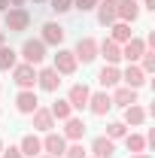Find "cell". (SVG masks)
<instances>
[{
    "mask_svg": "<svg viewBox=\"0 0 155 158\" xmlns=\"http://www.w3.org/2000/svg\"><path fill=\"white\" fill-rule=\"evenodd\" d=\"M131 158H152L149 152H137V155H131Z\"/></svg>",
    "mask_w": 155,
    "mask_h": 158,
    "instance_id": "36",
    "label": "cell"
},
{
    "mask_svg": "<svg viewBox=\"0 0 155 158\" xmlns=\"http://www.w3.org/2000/svg\"><path fill=\"white\" fill-rule=\"evenodd\" d=\"M97 24H103V27H110L116 19V0H97Z\"/></svg>",
    "mask_w": 155,
    "mask_h": 158,
    "instance_id": "21",
    "label": "cell"
},
{
    "mask_svg": "<svg viewBox=\"0 0 155 158\" xmlns=\"http://www.w3.org/2000/svg\"><path fill=\"white\" fill-rule=\"evenodd\" d=\"M61 158H88V155H85L82 143H67V149H64V155H61Z\"/></svg>",
    "mask_w": 155,
    "mask_h": 158,
    "instance_id": "31",
    "label": "cell"
},
{
    "mask_svg": "<svg viewBox=\"0 0 155 158\" xmlns=\"http://www.w3.org/2000/svg\"><path fill=\"white\" fill-rule=\"evenodd\" d=\"M116 19L134 24V21L140 19V3H137V0H116Z\"/></svg>",
    "mask_w": 155,
    "mask_h": 158,
    "instance_id": "11",
    "label": "cell"
},
{
    "mask_svg": "<svg viewBox=\"0 0 155 158\" xmlns=\"http://www.w3.org/2000/svg\"><path fill=\"white\" fill-rule=\"evenodd\" d=\"M15 64H19V52H15L12 46H3V49H0V73L12 70Z\"/></svg>",
    "mask_w": 155,
    "mask_h": 158,
    "instance_id": "25",
    "label": "cell"
},
{
    "mask_svg": "<svg viewBox=\"0 0 155 158\" xmlns=\"http://www.w3.org/2000/svg\"><path fill=\"white\" fill-rule=\"evenodd\" d=\"M34 3H46V0H34Z\"/></svg>",
    "mask_w": 155,
    "mask_h": 158,
    "instance_id": "41",
    "label": "cell"
},
{
    "mask_svg": "<svg viewBox=\"0 0 155 158\" xmlns=\"http://www.w3.org/2000/svg\"><path fill=\"white\" fill-rule=\"evenodd\" d=\"M97 6V0H73V9H79V12H91Z\"/></svg>",
    "mask_w": 155,
    "mask_h": 158,
    "instance_id": "32",
    "label": "cell"
},
{
    "mask_svg": "<svg viewBox=\"0 0 155 158\" xmlns=\"http://www.w3.org/2000/svg\"><path fill=\"white\" fill-rule=\"evenodd\" d=\"M73 55H76V61H82V64H91V61L97 58V40L94 37H79Z\"/></svg>",
    "mask_w": 155,
    "mask_h": 158,
    "instance_id": "6",
    "label": "cell"
},
{
    "mask_svg": "<svg viewBox=\"0 0 155 158\" xmlns=\"http://www.w3.org/2000/svg\"><path fill=\"white\" fill-rule=\"evenodd\" d=\"M3 46H6V34L0 31V49H3Z\"/></svg>",
    "mask_w": 155,
    "mask_h": 158,
    "instance_id": "37",
    "label": "cell"
},
{
    "mask_svg": "<svg viewBox=\"0 0 155 158\" xmlns=\"http://www.w3.org/2000/svg\"><path fill=\"white\" fill-rule=\"evenodd\" d=\"M46 49H49V46H46L40 37H37V40H24V43H21V49H19V55H21V61H24V64L40 67V64L46 61Z\"/></svg>",
    "mask_w": 155,
    "mask_h": 158,
    "instance_id": "2",
    "label": "cell"
},
{
    "mask_svg": "<svg viewBox=\"0 0 155 158\" xmlns=\"http://www.w3.org/2000/svg\"><path fill=\"white\" fill-rule=\"evenodd\" d=\"M0 94H3V85H0Z\"/></svg>",
    "mask_w": 155,
    "mask_h": 158,
    "instance_id": "42",
    "label": "cell"
},
{
    "mask_svg": "<svg viewBox=\"0 0 155 158\" xmlns=\"http://www.w3.org/2000/svg\"><path fill=\"white\" fill-rule=\"evenodd\" d=\"M31 122H34V131H43V134H49V131L55 128V118L49 113V106H37V110L31 113Z\"/></svg>",
    "mask_w": 155,
    "mask_h": 158,
    "instance_id": "15",
    "label": "cell"
},
{
    "mask_svg": "<svg viewBox=\"0 0 155 158\" xmlns=\"http://www.w3.org/2000/svg\"><path fill=\"white\" fill-rule=\"evenodd\" d=\"M125 134H128V125H125V122H110L103 137H110V140H125Z\"/></svg>",
    "mask_w": 155,
    "mask_h": 158,
    "instance_id": "28",
    "label": "cell"
},
{
    "mask_svg": "<svg viewBox=\"0 0 155 158\" xmlns=\"http://www.w3.org/2000/svg\"><path fill=\"white\" fill-rule=\"evenodd\" d=\"M97 82H100L103 91H107V88H116L119 82H122V70H119L116 64H103L100 73H97Z\"/></svg>",
    "mask_w": 155,
    "mask_h": 158,
    "instance_id": "14",
    "label": "cell"
},
{
    "mask_svg": "<svg viewBox=\"0 0 155 158\" xmlns=\"http://www.w3.org/2000/svg\"><path fill=\"white\" fill-rule=\"evenodd\" d=\"M12 82H15L19 88H34V85H37V67L19 61V64L12 67Z\"/></svg>",
    "mask_w": 155,
    "mask_h": 158,
    "instance_id": "4",
    "label": "cell"
},
{
    "mask_svg": "<svg viewBox=\"0 0 155 158\" xmlns=\"http://www.w3.org/2000/svg\"><path fill=\"white\" fill-rule=\"evenodd\" d=\"M110 100H113V106H131V103H137V91L134 88H128V85H116L113 88V94H110Z\"/></svg>",
    "mask_w": 155,
    "mask_h": 158,
    "instance_id": "22",
    "label": "cell"
},
{
    "mask_svg": "<svg viewBox=\"0 0 155 158\" xmlns=\"http://www.w3.org/2000/svg\"><path fill=\"white\" fill-rule=\"evenodd\" d=\"M49 113H52V118L64 122V118H70V116H73V106H70V103H67V98H64V100H55V103L49 106Z\"/></svg>",
    "mask_w": 155,
    "mask_h": 158,
    "instance_id": "26",
    "label": "cell"
},
{
    "mask_svg": "<svg viewBox=\"0 0 155 158\" xmlns=\"http://www.w3.org/2000/svg\"><path fill=\"white\" fill-rule=\"evenodd\" d=\"M107 31H110V40L119 43V46H122V43H128V40L134 37V31H131V24H128V21H113Z\"/></svg>",
    "mask_w": 155,
    "mask_h": 158,
    "instance_id": "24",
    "label": "cell"
},
{
    "mask_svg": "<svg viewBox=\"0 0 155 158\" xmlns=\"http://www.w3.org/2000/svg\"><path fill=\"white\" fill-rule=\"evenodd\" d=\"M82 137H85V122L76 118V116L64 118V140H67V143H79Z\"/></svg>",
    "mask_w": 155,
    "mask_h": 158,
    "instance_id": "16",
    "label": "cell"
},
{
    "mask_svg": "<svg viewBox=\"0 0 155 158\" xmlns=\"http://www.w3.org/2000/svg\"><path fill=\"white\" fill-rule=\"evenodd\" d=\"M88 98H91V88H88L85 82L70 85V91H67V103H70L73 110H85V106H88Z\"/></svg>",
    "mask_w": 155,
    "mask_h": 158,
    "instance_id": "7",
    "label": "cell"
},
{
    "mask_svg": "<svg viewBox=\"0 0 155 158\" xmlns=\"http://www.w3.org/2000/svg\"><path fill=\"white\" fill-rule=\"evenodd\" d=\"M122 82H125L128 88H134V91H140V88L146 85V73L140 70V64H128V67L122 70Z\"/></svg>",
    "mask_w": 155,
    "mask_h": 158,
    "instance_id": "13",
    "label": "cell"
},
{
    "mask_svg": "<svg viewBox=\"0 0 155 158\" xmlns=\"http://www.w3.org/2000/svg\"><path fill=\"white\" fill-rule=\"evenodd\" d=\"M37 106H40L37 91H34V88H19V94H15V113H21V116H31Z\"/></svg>",
    "mask_w": 155,
    "mask_h": 158,
    "instance_id": "5",
    "label": "cell"
},
{
    "mask_svg": "<svg viewBox=\"0 0 155 158\" xmlns=\"http://www.w3.org/2000/svg\"><path fill=\"white\" fill-rule=\"evenodd\" d=\"M64 27H61L58 21H46L43 24V34H40V40L46 43V46H55V49H61V43H64Z\"/></svg>",
    "mask_w": 155,
    "mask_h": 158,
    "instance_id": "9",
    "label": "cell"
},
{
    "mask_svg": "<svg viewBox=\"0 0 155 158\" xmlns=\"http://www.w3.org/2000/svg\"><path fill=\"white\" fill-rule=\"evenodd\" d=\"M97 55L107 61V64H119V61H122V46L107 37L103 43H97Z\"/></svg>",
    "mask_w": 155,
    "mask_h": 158,
    "instance_id": "18",
    "label": "cell"
},
{
    "mask_svg": "<svg viewBox=\"0 0 155 158\" xmlns=\"http://www.w3.org/2000/svg\"><path fill=\"white\" fill-rule=\"evenodd\" d=\"M3 24H6L9 34H24V31L31 27V12H27L24 6H9L6 15H3Z\"/></svg>",
    "mask_w": 155,
    "mask_h": 158,
    "instance_id": "1",
    "label": "cell"
},
{
    "mask_svg": "<svg viewBox=\"0 0 155 158\" xmlns=\"http://www.w3.org/2000/svg\"><path fill=\"white\" fill-rule=\"evenodd\" d=\"M37 85H40V91L55 94V91H58V85H61V76L52 70V67H40V70H37Z\"/></svg>",
    "mask_w": 155,
    "mask_h": 158,
    "instance_id": "8",
    "label": "cell"
},
{
    "mask_svg": "<svg viewBox=\"0 0 155 158\" xmlns=\"http://www.w3.org/2000/svg\"><path fill=\"white\" fill-rule=\"evenodd\" d=\"M0 152H3V137H0Z\"/></svg>",
    "mask_w": 155,
    "mask_h": 158,
    "instance_id": "40",
    "label": "cell"
},
{
    "mask_svg": "<svg viewBox=\"0 0 155 158\" xmlns=\"http://www.w3.org/2000/svg\"><path fill=\"white\" fill-rule=\"evenodd\" d=\"M19 149H21L24 158H37V155H43V140H40L37 134H24L21 143H19Z\"/></svg>",
    "mask_w": 155,
    "mask_h": 158,
    "instance_id": "23",
    "label": "cell"
},
{
    "mask_svg": "<svg viewBox=\"0 0 155 158\" xmlns=\"http://www.w3.org/2000/svg\"><path fill=\"white\" fill-rule=\"evenodd\" d=\"M49 3V9L52 12H58V15H64V12H70L73 9V0H46Z\"/></svg>",
    "mask_w": 155,
    "mask_h": 158,
    "instance_id": "30",
    "label": "cell"
},
{
    "mask_svg": "<svg viewBox=\"0 0 155 158\" xmlns=\"http://www.w3.org/2000/svg\"><path fill=\"white\" fill-rule=\"evenodd\" d=\"M64 149H67V140H64V134L49 131V134L43 137V155H55V158H61V155H64Z\"/></svg>",
    "mask_w": 155,
    "mask_h": 158,
    "instance_id": "10",
    "label": "cell"
},
{
    "mask_svg": "<svg viewBox=\"0 0 155 158\" xmlns=\"http://www.w3.org/2000/svg\"><path fill=\"white\" fill-rule=\"evenodd\" d=\"M146 118H149V110L140 106V103H131V106H125V118H122V122H125L128 128H140Z\"/></svg>",
    "mask_w": 155,
    "mask_h": 158,
    "instance_id": "19",
    "label": "cell"
},
{
    "mask_svg": "<svg viewBox=\"0 0 155 158\" xmlns=\"http://www.w3.org/2000/svg\"><path fill=\"white\" fill-rule=\"evenodd\" d=\"M9 6H24V0H9Z\"/></svg>",
    "mask_w": 155,
    "mask_h": 158,
    "instance_id": "38",
    "label": "cell"
},
{
    "mask_svg": "<svg viewBox=\"0 0 155 158\" xmlns=\"http://www.w3.org/2000/svg\"><path fill=\"white\" fill-rule=\"evenodd\" d=\"M140 9H155V0H143V6Z\"/></svg>",
    "mask_w": 155,
    "mask_h": 158,
    "instance_id": "34",
    "label": "cell"
},
{
    "mask_svg": "<svg viewBox=\"0 0 155 158\" xmlns=\"http://www.w3.org/2000/svg\"><path fill=\"white\" fill-rule=\"evenodd\" d=\"M140 70L149 76V73H155V52L152 49H146L143 55H140Z\"/></svg>",
    "mask_w": 155,
    "mask_h": 158,
    "instance_id": "29",
    "label": "cell"
},
{
    "mask_svg": "<svg viewBox=\"0 0 155 158\" xmlns=\"http://www.w3.org/2000/svg\"><path fill=\"white\" fill-rule=\"evenodd\" d=\"M125 146H128V152L131 155H137V152H146V137L143 134H125Z\"/></svg>",
    "mask_w": 155,
    "mask_h": 158,
    "instance_id": "27",
    "label": "cell"
},
{
    "mask_svg": "<svg viewBox=\"0 0 155 158\" xmlns=\"http://www.w3.org/2000/svg\"><path fill=\"white\" fill-rule=\"evenodd\" d=\"M37 158H55V155H37Z\"/></svg>",
    "mask_w": 155,
    "mask_h": 158,
    "instance_id": "39",
    "label": "cell"
},
{
    "mask_svg": "<svg viewBox=\"0 0 155 158\" xmlns=\"http://www.w3.org/2000/svg\"><path fill=\"white\" fill-rule=\"evenodd\" d=\"M9 9V0H0V12H6Z\"/></svg>",
    "mask_w": 155,
    "mask_h": 158,
    "instance_id": "35",
    "label": "cell"
},
{
    "mask_svg": "<svg viewBox=\"0 0 155 158\" xmlns=\"http://www.w3.org/2000/svg\"><path fill=\"white\" fill-rule=\"evenodd\" d=\"M143 52H146V43H143L140 37H131L128 43H122V58L128 61V64H137Z\"/></svg>",
    "mask_w": 155,
    "mask_h": 158,
    "instance_id": "17",
    "label": "cell"
},
{
    "mask_svg": "<svg viewBox=\"0 0 155 158\" xmlns=\"http://www.w3.org/2000/svg\"><path fill=\"white\" fill-rule=\"evenodd\" d=\"M76 67H79V61H76V55H73L70 49H58V52H55L52 70H55L58 76H73V73H76Z\"/></svg>",
    "mask_w": 155,
    "mask_h": 158,
    "instance_id": "3",
    "label": "cell"
},
{
    "mask_svg": "<svg viewBox=\"0 0 155 158\" xmlns=\"http://www.w3.org/2000/svg\"><path fill=\"white\" fill-rule=\"evenodd\" d=\"M91 155L94 158H113L116 155V140H110V137H94L91 140Z\"/></svg>",
    "mask_w": 155,
    "mask_h": 158,
    "instance_id": "20",
    "label": "cell"
},
{
    "mask_svg": "<svg viewBox=\"0 0 155 158\" xmlns=\"http://www.w3.org/2000/svg\"><path fill=\"white\" fill-rule=\"evenodd\" d=\"M0 158H24V155H21V149H19V146H9V149L3 146V152H0Z\"/></svg>",
    "mask_w": 155,
    "mask_h": 158,
    "instance_id": "33",
    "label": "cell"
},
{
    "mask_svg": "<svg viewBox=\"0 0 155 158\" xmlns=\"http://www.w3.org/2000/svg\"><path fill=\"white\" fill-rule=\"evenodd\" d=\"M91 158H94V155H91Z\"/></svg>",
    "mask_w": 155,
    "mask_h": 158,
    "instance_id": "43",
    "label": "cell"
},
{
    "mask_svg": "<svg viewBox=\"0 0 155 158\" xmlns=\"http://www.w3.org/2000/svg\"><path fill=\"white\" fill-rule=\"evenodd\" d=\"M88 110L94 113V116H107L110 110H113V100H110V91H91V98H88Z\"/></svg>",
    "mask_w": 155,
    "mask_h": 158,
    "instance_id": "12",
    "label": "cell"
}]
</instances>
